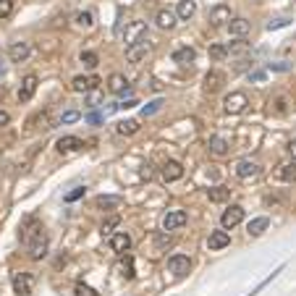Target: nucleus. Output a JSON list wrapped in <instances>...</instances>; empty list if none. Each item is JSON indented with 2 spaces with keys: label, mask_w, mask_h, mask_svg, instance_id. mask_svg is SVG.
<instances>
[{
  "label": "nucleus",
  "mask_w": 296,
  "mask_h": 296,
  "mask_svg": "<svg viewBox=\"0 0 296 296\" xmlns=\"http://www.w3.org/2000/svg\"><path fill=\"white\" fill-rule=\"evenodd\" d=\"M155 24L160 27V29H173V27L178 24V16L173 14V11L163 8V11H157V16H155Z\"/></svg>",
  "instance_id": "412c9836"
},
{
  "label": "nucleus",
  "mask_w": 296,
  "mask_h": 296,
  "mask_svg": "<svg viewBox=\"0 0 296 296\" xmlns=\"http://www.w3.org/2000/svg\"><path fill=\"white\" fill-rule=\"evenodd\" d=\"M194 58H197V53H194V48H189V45H184V48H178L173 53V63H178V66H189Z\"/></svg>",
  "instance_id": "a878e982"
},
{
  "label": "nucleus",
  "mask_w": 296,
  "mask_h": 296,
  "mask_svg": "<svg viewBox=\"0 0 296 296\" xmlns=\"http://www.w3.org/2000/svg\"><path fill=\"white\" fill-rule=\"evenodd\" d=\"M160 108H163V100H152V102H147V105L142 108V116L150 118V116H155V113L160 110Z\"/></svg>",
  "instance_id": "c9c22d12"
},
{
  "label": "nucleus",
  "mask_w": 296,
  "mask_h": 296,
  "mask_svg": "<svg viewBox=\"0 0 296 296\" xmlns=\"http://www.w3.org/2000/svg\"><path fill=\"white\" fill-rule=\"evenodd\" d=\"M231 244V233L228 231H212L210 233V238H207V246L212 249V252H220V249H225V246H228Z\"/></svg>",
  "instance_id": "a211bd4d"
},
{
  "label": "nucleus",
  "mask_w": 296,
  "mask_h": 296,
  "mask_svg": "<svg viewBox=\"0 0 296 296\" xmlns=\"http://www.w3.org/2000/svg\"><path fill=\"white\" fill-rule=\"evenodd\" d=\"M14 14V0H0V19H8Z\"/></svg>",
  "instance_id": "a19ab883"
},
{
  "label": "nucleus",
  "mask_w": 296,
  "mask_h": 296,
  "mask_svg": "<svg viewBox=\"0 0 296 296\" xmlns=\"http://www.w3.org/2000/svg\"><path fill=\"white\" fill-rule=\"evenodd\" d=\"M181 176H184V165H181L178 160H165V163H163L160 178L165 181V184H173V181H178Z\"/></svg>",
  "instance_id": "6e6552de"
},
{
  "label": "nucleus",
  "mask_w": 296,
  "mask_h": 296,
  "mask_svg": "<svg viewBox=\"0 0 296 296\" xmlns=\"http://www.w3.org/2000/svg\"><path fill=\"white\" fill-rule=\"evenodd\" d=\"M97 84H100V76L87 74V76H76L71 82V89L74 92H92V89H97Z\"/></svg>",
  "instance_id": "ddd939ff"
},
{
  "label": "nucleus",
  "mask_w": 296,
  "mask_h": 296,
  "mask_svg": "<svg viewBox=\"0 0 296 296\" xmlns=\"http://www.w3.org/2000/svg\"><path fill=\"white\" fill-rule=\"evenodd\" d=\"M37 84H40V79L34 74H27L21 87H19V102H29L34 97V92H37Z\"/></svg>",
  "instance_id": "9b49d317"
},
{
  "label": "nucleus",
  "mask_w": 296,
  "mask_h": 296,
  "mask_svg": "<svg viewBox=\"0 0 296 296\" xmlns=\"http://www.w3.org/2000/svg\"><path fill=\"white\" fill-rule=\"evenodd\" d=\"M186 225V212L184 210H168L163 218H160V231H178Z\"/></svg>",
  "instance_id": "f03ea898"
},
{
  "label": "nucleus",
  "mask_w": 296,
  "mask_h": 296,
  "mask_svg": "<svg viewBox=\"0 0 296 296\" xmlns=\"http://www.w3.org/2000/svg\"><path fill=\"white\" fill-rule=\"evenodd\" d=\"M118 225H121V218H118V215H113V218H108L105 223H102V236H105V233H113V228H118Z\"/></svg>",
  "instance_id": "58836bf2"
},
{
  "label": "nucleus",
  "mask_w": 296,
  "mask_h": 296,
  "mask_svg": "<svg viewBox=\"0 0 296 296\" xmlns=\"http://www.w3.org/2000/svg\"><path fill=\"white\" fill-rule=\"evenodd\" d=\"M29 55H32V45H29V42H14V45L8 48L11 63H24Z\"/></svg>",
  "instance_id": "f8f14e48"
},
{
  "label": "nucleus",
  "mask_w": 296,
  "mask_h": 296,
  "mask_svg": "<svg viewBox=\"0 0 296 296\" xmlns=\"http://www.w3.org/2000/svg\"><path fill=\"white\" fill-rule=\"evenodd\" d=\"M147 55H150V42H147V40H142V42H134V45H129V48H126V61L129 63H142L144 58H147Z\"/></svg>",
  "instance_id": "0eeeda50"
},
{
  "label": "nucleus",
  "mask_w": 296,
  "mask_h": 296,
  "mask_svg": "<svg viewBox=\"0 0 296 296\" xmlns=\"http://www.w3.org/2000/svg\"><path fill=\"white\" fill-rule=\"evenodd\" d=\"M79 118H82V113H76V110H66L63 116H61V123H76Z\"/></svg>",
  "instance_id": "37998d69"
},
{
  "label": "nucleus",
  "mask_w": 296,
  "mask_h": 296,
  "mask_svg": "<svg viewBox=\"0 0 296 296\" xmlns=\"http://www.w3.org/2000/svg\"><path fill=\"white\" fill-rule=\"evenodd\" d=\"M79 61L84 63V68H95L97 63H100V58H97V53H92V50H84L82 55H79Z\"/></svg>",
  "instance_id": "f704fd0d"
},
{
  "label": "nucleus",
  "mask_w": 296,
  "mask_h": 296,
  "mask_svg": "<svg viewBox=\"0 0 296 296\" xmlns=\"http://www.w3.org/2000/svg\"><path fill=\"white\" fill-rule=\"evenodd\" d=\"M225 84V74L218 71V68H212V71H207V76H204V92H218V89Z\"/></svg>",
  "instance_id": "2eb2a0df"
},
{
  "label": "nucleus",
  "mask_w": 296,
  "mask_h": 296,
  "mask_svg": "<svg viewBox=\"0 0 296 296\" xmlns=\"http://www.w3.org/2000/svg\"><path fill=\"white\" fill-rule=\"evenodd\" d=\"M225 55H228V48H225V45H212L210 48V58L212 61H223Z\"/></svg>",
  "instance_id": "4c0bfd02"
},
{
  "label": "nucleus",
  "mask_w": 296,
  "mask_h": 296,
  "mask_svg": "<svg viewBox=\"0 0 296 296\" xmlns=\"http://www.w3.org/2000/svg\"><path fill=\"white\" fill-rule=\"evenodd\" d=\"M6 97V84H0V100Z\"/></svg>",
  "instance_id": "3c124183"
},
{
  "label": "nucleus",
  "mask_w": 296,
  "mask_h": 296,
  "mask_svg": "<svg viewBox=\"0 0 296 296\" xmlns=\"http://www.w3.org/2000/svg\"><path fill=\"white\" fill-rule=\"evenodd\" d=\"M108 89L113 95H123V92H129V82H126V76L123 74H113L108 79Z\"/></svg>",
  "instance_id": "5701e85b"
},
{
  "label": "nucleus",
  "mask_w": 296,
  "mask_h": 296,
  "mask_svg": "<svg viewBox=\"0 0 296 296\" xmlns=\"http://www.w3.org/2000/svg\"><path fill=\"white\" fill-rule=\"evenodd\" d=\"M76 296H100L92 286H84V283H76Z\"/></svg>",
  "instance_id": "79ce46f5"
},
{
  "label": "nucleus",
  "mask_w": 296,
  "mask_h": 296,
  "mask_svg": "<svg viewBox=\"0 0 296 296\" xmlns=\"http://www.w3.org/2000/svg\"><path fill=\"white\" fill-rule=\"evenodd\" d=\"M76 27L79 29H92L95 27V14H92V11H82V14H76Z\"/></svg>",
  "instance_id": "473e14b6"
},
{
  "label": "nucleus",
  "mask_w": 296,
  "mask_h": 296,
  "mask_svg": "<svg viewBox=\"0 0 296 296\" xmlns=\"http://www.w3.org/2000/svg\"><path fill=\"white\" fill-rule=\"evenodd\" d=\"M170 246H173V238H170L168 233H157V236L152 238V257H157V254L168 252Z\"/></svg>",
  "instance_id": "4be33fe9"
},
{
  "label": "nucleus",
  "mask_w": 296,
  "mask_h": 296,
  "mask_svg": "<svg viewBox=\"0 0 296 296\" xmlns=\"http://www.w3.org/2000/svg\"><path fill=\"white\" fill-rule=\"evenodd\" d=\"M34 129H53V121H50V110H37L34 116L27 121V131Z\"/></svg>",
  "instance_id": "4468645a"
},
{
  "label": "nucleus",
  "mask_w": 296,
  "mask_h": 296,
  "mask_svg": "<svg viewBox=\"0 0 296 296\" xmlns=\"http://www.w3.org/2000/svg\"><path fill=\"white\" fill-rule=\"evenodd\" d=\"M249 29H252V24H249L246 19H231L228 21V32H231V37H244V34H249Z\"/></svg>",
  "instance_id": "b1692460"
},
{
  "label": "nucleus",
  "mask_w": 296,
  "mask_h": 296,
  "mask_svg": "<svg viewBox=\"0 0 296 296\" xmlns=\"http://www.w3.org/2000/svg\"><path fill=\"white\" fill-rule=\"evenodd\" d=\"M207 150H210V155H215V157H225V155L231 152V144H228V139H223V136H210Z\"/></svg>",
  "instance_id": "aec40b11"
},
{
  "label": "nucleus",
  "mask_w": 296,
  "mask_h": 296,
  "mask_svg": "<svg viewBox=\"0 0 296 296\" xmlns=\"http://www.w3.org/2000/svg\"><path fill=\"white\" fill-rule=\"evenodd\" d=\"M136 131H139V121H134V118H126V121L116 123V134H121V136H134Z\"/></svg>",
  "instance_id": "c85d7f7f"
},
{
  "label": "nucleus",
  "mask_w": 296,
  "mask_h": 296,
  "mask_svg": "<svg viewBox=\"0 0 296 296\" xmlns=\"http://www.w3.org/2000/svg\"><path fill=\"white\" fill-rule=\"evenodd\" d=\"M87 121H89V123H100V121H102V118H100V116H97V113H92V116H87Z\"/></svg>",
  "instance_id": "09e8293b"
},
{
  "label": "nucleus",
  "mask_w": 296,
  "mask_h": 296,
  "mask_svg": "<svg viewBox=\"0 0 296 296\" xmlns=\"http://www.w3.org/2000/svg\"><path fill=\"white\" fill-rule=\"evenodd\" d=\"M288 68H291V66H288L286 61H280V63H270V71H288Z\"/></svg>",
  "instance_id": "c03bdc74"
},
{
  "label": "nucleus",
  "mask_w": 296,
  "mask_h": 296,
  "mask_svg": "<svg viewBox=\"0 0 296 296\" xmlns=\"http://www.w3.org/2000/svg\"><path fill=\"white\" fill-rule=\"evenodd\" d=\"M231 21V8L228 6H215V8H210V24L212 27H223V24H228Z\"/></svg>",
  "instance_id": "6ab92c4d"
},
{
  "label": "nucleus",
  "mask_w": 296,
  "mask_h": 296,
  "mask_svg": "<svg viewBox=\"0 0 296 296\" xmlns=\"http://www.w3.org/2000/svg\"><path fill=\"white\" fill-rule=\"evenodd\" d=\"M249 79H252V82H265V71H254V74H249Z\"/></svg>",
  "instance_id": "de8ad7c7"
},
{
  "label": "nucleus",
  "mask_w": 296,
  "mask_h": 296,
  "mask_svg": "<svg viewBox=\"0 0 296 296\" xmlns=\"http://www.w3.org/2000/svg\"><path fill=\"white\" fill-rule=\"evenodd\" d=\"M21 231H24L21 238H24V244H27L29 259H42L45 254H48V233H45V228L40 225L37 218H27V223H24Z\"/></svg>",
  "instance_id": "f257e3e1"
},
{
  "label": "nucleus",
  "mask_w": 296,
  "mask_h": 296,
  "mask_svg": "<svg viewBox=\"0 0 296 296\" xmlns=\"http://www.w3.org/2000/svg\"><path fill=\"white\" fill-rule=\"evenodd\" d=\"M84 186H76V189H71V191H68V194L63 197V202H76V199H82L84 197Z\"/></svg>",
  "instance_id": "ea45409f"
},
{
  "label": "nucleus",
  "mask_w": 296,
  "mask_h": 296,
  "mask_svg": "<svg viewBox=\"0 0 296 296\" xmlns=\"http://www.w3.org/2000/svg\"><path fill=\"white\" fill-rule=\"evenodd\" d=\"M189 267H191V259L186 254H173V257L168 259V270L173 272L176 278H184L186 272H189Z\"/></svg>",
  "instance_id": "9d476101"
},
{
  "label": "nucleus",
  "mask_w": 296,
  "mask_h": 296,
  "mask_svg": "<svg viewBox=\"0 0 296 296\" xmlns=\"http://www.w3.org/2000/svg\"><path fill=\"white\" fill-rule=\"evenodd\" d=\"M55 150L61 155H74L79 150H84V142L79 139V136H61V139L55 142Z\"/></svg>",
  "instance_id": "1a4fd4ad"
},
{
  "label": "nucleus",
  "mask_w": 296,
  "mask_h": 296,
  "mask_svg": "<svg viewBox=\"0 0 296 296\" xmlns=\"http://www.w3.org/2000/svg\"><path fill=\"white\" fill-rule=\"evenodd\" d=\"M288 150H291V155H293V160H296V139L288 144Z\"/></svg>",
  "instance_id": "8fccbe9b"
},
{
  "label": "nucleus",
  "mask_w": 296,
  "mask_h": 296,
  "mask_svg": "<svg viewBox=\"0 0 296 296\" xmlns=\"http://www.w3.org/2000/svg\"><path fill=\"white\" fill-rule=\"evenodd\" d=\"M116 270H118V275H123V278H134V257L131 254H121Z\"/></svg>",
  "instance_id": "cd10ccee"
},
{
  "label": "nucleus",
  "mask_w": 296,
  "mask_h": 296,
  "mask_svg": "<svg viewBox=\"0 0 296 296\" xmlns=\"http://www.w3.org/2000/svg\"><path fill=\"white\" fill-rule=\"evenodd\" d=\"M241 220H244V207H241V204H231V207L223 210V215H220V225H223L225 231L236 228Z\"/></svg>",
  "instance_id": "20e7f679"
},
{
  "label": "nucleus",
  "mask_w": 296,
  "mask_h": 296,
  "mask_svg": "<svg viewBox=\"0 0 296 296\" xmlns=\"http://www.w3.org/2000/svg\"><path fill=\"white\" fill-rule=\"evenodd\" d=\"M249 105V97L244 92H231L228 97L223 100V110L228 113V116H238V113H244Z\"/></svg>",
  "instance_id": "7ed1b4c3"
},
{
  "label": "nucleus",
  "mask_w": 296,
  "mask_h": 296,
  "mask_svg": "<svg viewBox=\"0 0 296 296\" xmlns=\"http://www.w3.org/2000/svg\"><path fill=\"white\" fill-rule=\"evenodd\" d=\"M225 48H228V55H241V53H246V50H249V42L238 40V42H231V45H225Z\"/></svg>",
  "instance_id": "e433bc0d"
},
{
  "label": "nucleus",
  "mask_w": 296,
  "mask_h": 296,
  "mask_svg": "<svg viewBox=\"0 0 296 296\" xmlns=\"http://www.w3.org/2000/svg\"><path fill=\"white\" fill-rule=\"evenodd\" d=\"M8 123H11V113L0 110V129H3V126H8Z\"/></svg>",
  "instance_id": "49530a36"
},
{
  "label": "nucleus",
  "mask_w": 296,
  "mask_h": 296,
  "mask_svg": "<svg viewBox=\"0 0 296 296\" xmlns=\"http://www.w3.org/2000/svg\"><path fill=\"white\" fill-rule=\"evenodd\" d=\"M121 202H123L121 197H97V199H95V204H97L100 210H110V207H118Z\"/></svg>",
  "instance_id": "72a5a7b5"
},
{
  "label": "nucleus",
  "mask_w": 296,
  "mask_h": 296,
  "mask_svg": "<svg viewBox=\"0 0 296 296\" xmlns=\"http://www.w3.org/2000/svg\"><path fill=\"white\" fill-rule=\"evenodd\" d=\"M275 178L278 181H288V184H293L296 181V160L293 163H283L275 168Z\"/></svg>",
  "instance_id": "393cba45"
},
{
  "label": "nucleus",
  "mask_w": 296,
  "mask_h": 296,
  "mask_svg": "<svg viewBox=\"0 0 296 296\" xmlns=\"http://www.w3.org/2000/svg\"><path fill=\"white\" fill-rule=\"evenodd\" d=\"M6 71V66H3V53H0V74Z\"/></svg>",
  "instance_id": "603ef678"
},
{
  "label": "nucleus",
  "mask_w": 296,
  "mask_h": 296,
  "mask_svg": "<svg viewBox=\"0 0 296 296\" xmlns=\"http://www.w3.org/2000/svg\"><path fill=\"white\" fill-rule=\"evenodd\" d=\"M270 113H275V116H286L288 113V97L286 95H275L270 100Z\"/></svg>",
  "instance_id": "7c9ffc66"
},
{
  "label": "nucleus",
  "mask_w": 296,
  "mask_h": 296,
  "mask_svg": "<svg viewBox=\"0 0 296 296\" xmlns=\"http://www.w3.org/2000/svg\"><path fill=\"white\" fill-rule=\"evenodd\" d=\"M207 197H210V202H225L231 197V189L228 186H212V189H207Z\"/></svg>",
  "instance_id": "2f4dec72"
},
{
  "label": "nucleus",
  "mask_w": 296,
  "mask_h": 296,
  "mask_svg": "<svg viewBox=\"0 0 296 296\" xmlns=\"http://www.w3.org/2000/svg\"><path fill=\"white\" fill-rule=\"evenodd\" d=\"M194 14H197V3H194V0H181L178 8H176V16H178L181 21H189Z\"/></svg>",
  "instance_id": "bb28decb"
},
{
  "label": "nucleus",
  "mask_w": 296,
  "mask_h": 296,
  "mask_svg": "<svg viewBox=\"0 0 296 296\" xmlns=\"http://www.w3.org/2000/svg\"><path fill=\"white\" fill-rule=\"evenodd\" d=\"M267 225H270L267 218H254V220L246 223V233H249V236H262V233L267 231Z\"/></svg>",
  "instance_id": "c756f323"
},
{
  "label": "nucleus",
  "mask_w": 296,
  "mask_h": 296,
  "mask_svg": "<svg viewBox=\"0 0 296 296\" xmlns=\"http://www.w3.org/2000/svg\"><path fill=\"white\" fill-rule=\"evenodd\" d=\"M110 249L116 254H126L129 249H131V236L126 231H121V233H113L110 236Z\"/></svg>",
  "instance_id": "dca6fc26"
},
{
  "label": "nucleus",
  "mask_w": 296,
  "mask_h": 296,
  "mask_svg": "<svg viewBox=\"0 0 296 296\" xmlns=\"http://www.w3.org/2000/svg\"><path fill=\"white\" fill-rule=\"evenodd\" d=\"M147 40V21H131V24L126 27V32H123V42H126V48L134 42H142Z\"/></svg>",
  "instance_id": "39448f33"
},
{
  "label": "nucleus",
  "mask_w": 296,
  "mask_h": 296,
  "mask_svg": "<svg viewBox=\"0 0 296 296\" xmlns=\"http://www.w3.org/2000/svg\"><path fill=\"white\" fill-rule=\"evenodd\" d=\"M236 176L241 181H249V178H257L259 176V165L254 160H238L236 165Z\"/></svg>",
  "instance_id": "f3484780"
},
{
  "label": "nucleus",
  "mask_w": 296,
  "mask_h": 296,
  "mask_svg": "<svg viewBox=\"0 0 296 296\" xmlns=\"http://www.w3.org/2000/svg\"><path fill=\"white\" fill-rule=\"evenodd\" d=\"M288 24V19H280V21H270V24H267V29L272 32V29H280V27H286Z\"/></svg>",
  "instance_id": "a18cd8bd"
},
{
  "label": "nucleus",
  "mask_w": 296,
  "mask_h": 296,
  "mask_svg": "<svg viewBox=\"0 0 296 296\" xmlns=\"http://www.w3.org/2000/svg\"><path fill=\"white\" fill-rule=\"evenodd\" d=\"M11 283H14V293H19V296H29L32 288H34V275H29V272H14Z\"/></svg>",
  "instance_id": "423d86ee"
}]
</instances>
